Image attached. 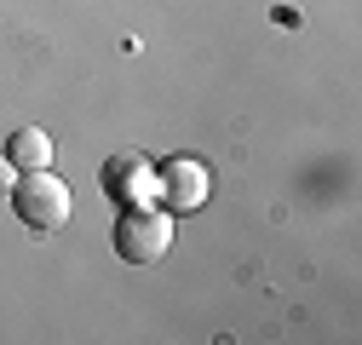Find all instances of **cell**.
<instances>
[{
	"instance_id": "cell-1",
	"label": "cell",
	"mask_w": 362,
	"mask_h": 345,
	"mask_svg": "<svg viewBox=\"0 0 362 345\" xmlns=\"http://www.w3.org/2000/svg\"><path fill=\"white\" fill-rule=\"evenodd\" d=\"M6 201L18 207V219H23L29 230H40V236L64 230V225H69V213H75V196H69V185L58 179L52 167L23 172V179L12 185V196H6Z\"/></svg>"
},
{
	"instance_id": "cell-2",
	"label": "cell",
	"mask_w": 362,
	"mask_h": 345,
	"mask_svg": "<svg viewBox=\"0 0 362 345\" xmlns=\"http://www.w3.org/2000/svg\"><path fill=\"white\" fill-rule=\"evenodd\" d=\"M173 247V213L167 207H121L115 219V253L127 265H156V259Z\"/></svg>"
},
{
	"instance_id": "cell-3",
	"label": "cell",
	"mask_w": 362,
	"mask_h": 345,
	"mask_svg": "<svg viewBox=\"0 0 362 345\" xmlns=\"http://www.w3.org/2000/svg\"><path fill=\"white\" fill-rule=\"evenodd\" d=\"M98 185L115 207H150L156 201V167L144 161V150H115L98 167Z\"/></svg>"
},
{
	"instance_id": "cell-4",
	"label": "cell",
	"mask_w": 362,
	"mask_h": 345,
	"mask_svg": "<svg viewBox=\"0 0 362 345\" xmlns=\"http://www.w3.org/2000/svg\"><path fill=\"white\" fill-rule=\"evenodd\" d=\"M207 201V167L202 161H167L161 172H156V207H167V213H196Z\"/></svg>"
},
{
	"instance_id": "cell-5",
	"label": "cell",
	"mask_w": 362,
	"mask_h": 345,
	"mask_svg": "<svg viewBox=\"0 0 362 345\" xmlns=\"http://www.w3.org/2000/svg\"><path fill=\"white\" fill-rule=\"evenodd\" d=\"M6 161H12L18 172L52 167V133H40V127H18V133L6 139Z\"/></svg>"
},
{
	"instance_id": "cell-6",
	"label": "cell",
	"mask_w": 362,
	"mask_h": 345,
	"mask_svg": "<svg viewBox=\"0 0 362 345\" xmlns=\"http://www.w3.org/2000/svg\"><path fill=\"white\" fill-rule=\"evenodd\" d=\"M12 185H18V167H12L6 156H0V201H6V196H12Z\"/></svg>"
}]
</instances>
